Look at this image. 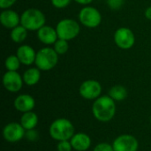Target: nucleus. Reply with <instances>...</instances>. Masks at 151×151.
<instances>
[{
    "label": "nucleus",
    "mask_w": 151,
    "mask_h": 151,
    "mask_svg": "<svg viewBox=\"0 0 151 151\" xmlns=\"http://www.w3.org/2000/svg\"><path fill=\"white\" fill-rule=\"evenodd\" d=\"M109 96L114 101H123L127 96V90L121 85H116L110 89Z\"/></svg>",
    "instance_id": "aec40b11"
},
{
    "label": "nucleus",
    "mask_w": 151,
    "mask_h": 151,
    "mask_svg": "<svg viewBox=\"0 0 151 151\" xmlns=\"http://www.w3.org/2000/svg\"><path fill=\"white\" fill-rule=\"evenodd\" d=\"M73 149L77 151H85L89 149L91 145L90 137L83 133H78L71 138Z\"/></svg>",
    "instance_id": "dca6fc26"
},
{
    "label": "nucleus",
    "mask_w": 151,
    "mask_h": 151,
    "mask_svg": "<svg viewBox=\"0 0 151 151\" xmlns=\"http://www.w3.org/2000/svg\"><path fill=\"white\" fill-rule=\"evenodd\" d=\"M58 62V54L53 48L45 47L36 52L35 65L41 71H50L53 69Z\"/></svg>",
    "instance_id": "20e7f679"
},
{
    "label": "nucleus",
    "mask_w": 151,
    "mask_h": 151,
    "mask_svg": "<svg viewBox=\"0 0 151 151\" xmlns=\"http://www.w3.org/2000/svg\"><path fill=\"white\" fill-rule=\"evenodd\" d=\"M56 30L59 39L70 41L79 35L81 27L76 20L73 19H64L57 24Z\"/></svg>",
    "instance_id": "39448f33"
},
{
    "label": "nucleus",
    "mask_w": 151,
    "mask_h": 151,
    "mask_svg": "<svg viewBox=\"0 0 151 151\" xmlns=\"http://www.w3.org/2000/svg\"><path fill=\"white\" fill-rule=\"evenodd\" d=\"M17 0H0V8L3 10L9 9L11 6H12Z\"/></svg>",
    "instance_id": "cd10ccee"
},
{
    "label": "nucleus",
    "mask_w": 151,
    "mask_h": 151,
    "mask_svg": "<svg viewBox=\"0 0 151 151\" xmlns=\"http://www.w3.org/2000/svg\"><path fill=\"white\" fill-rule=\"evenodd\" d=\"M75 1L76 3L80 4H83V5H86V4H90L93 0H73Z\"/></svg>",
    "instance_id": "c85d7f7f"
},
{
    "label": "nucleus",
    "mask_w": 151,
    "mask_h": 151,
    "mask_svg": "<svg viewBox=\"0 0 151 151\" xmlns=\"http://www.w3.org/2000/svg\"><path fill=\"white\" fill-rule=\"evenodd\" d=\"M50 134L56 141H69L74 135V127L66 119H58L50 127Z\"/></svg>",
    "instance_id": "7ed1b4c3"
},
{
    "label": "nucleus",
    "mask_w": 151,
    "mask_h": 151,
    "mask_svg": "<svg viewBox=\"0 0 151 151\" xmlns=\"http://www.w3.org/2000/svg\"><path fill=\"white\" fill-rule=\"evenodd\" d=\"M114 42L119 48L122 50H129L134 45L135 36L130 28L123 27L115 31Z\"/></svg>",
    "instance_id": "0eeeda50"
},
{
    "label": "nucleus",
    "mask_w": 151,
    "mask_h": 151,
    "mask_svg": "<svg viewBox=\"0 0 151 151\" xmlns=\"http://www.w3.org/2000/svg\"><path fill=\"white\" fill-rule=\"evenodd\" d=\"M150 123H151V118H150Z\"/></svg>",
    "instance_id": "7c9ffc66"
},
{
    "label": "nucleus",
    "mask_w": 151,
    "mask_h": 151,
    "mask_svg": "<svg viewBox=\"0 0 151 151\" xmlns=\"http://www.w3.org/2000/svg\"><path fill=\"white\" fill-rule=\"evenodd\" d=\"M37 37L41 42L46 45L54 44L58 39L56 28L46 25H44L37 31Z\"/></svg>",
    "instance_id": "4468645a"
},
{
    "label": "nucleus",
    "mask_w": 151,
    "mask_h": 151,
    "mask_svg": "<svg viewBox=\"0 0 151 151\" xmlns=\"http://www.w3.org/2000/svg\"><path fill=\"white\" fill-rule=\"evenodd\" d=\"M35 101L33 96L30 95L23 94L16 97L14 100V107L18 111L20 112H28L32 111V110L35 108Z\"/></svg>",
    "instance_id": "2eb2a0df"
},
{
    "label": "nucleus",
    "mask_w": 151,
    "mask_h": 151,
    "mask_svg": "<svg viewBox=\"0 0 151 151\" xmlns=\"http://www.w3.org/2000/svg\"><path fill=\"white\" fill-rule=\"evenodd\" d=\"M26 134V130L21 124L12 122L7 124L3 130V136L9 142H16L20 141Z\"/></svg>",
    "instance_id": "9b49d317"
},
{
    "label": "nucleus",
    "mask_w": 151,
    "mask_h": 151,
    "mask_svg": "<svg viewBox=\"0 0 151 151\" xmlns=\"http://www.w3.org/2000/svg\"><path fill=\"white\" fill-rule=\"evenodd\" d=\"M27 29H26L22 25H19L16 27L12 28L11 31V39L13 42L21 43L27 37Z\"/></svg>",
    "instance_id": "6ab92c4d"
},
{
    "label": "nucleus",
    "mask_w": 151,
    "mask_h": 151,
    "mask_svg": "<svg viewBox=\"0 0 151 151\" xmlns=\"http://www.w3.org/2000/svg\"><path fill=\"white\" fill-rule=\"evenodd\" d=\"M20 61L17 55H10L4 61V66L7 71H17L20 66Z\"/></svg>",
    "instance_id": "412c9836"
},
{
    "label": "nucleus",
    "mask_w": 151,
    "mask_h": 151,
    "mask_svg": "<svg viewBox=\"0 0 151 151\" xmlns=\"http://www.w3.org/2000/svg\"><path fill=\"white\" fill-rule=\"evenodd\" d=\"M112 147L114 151H137L139 143L134 136L123 134L114 140Z\"/></svg>",
    "instance_id": "9d476101"
},
{
    "label": "nucleus",
    "mask_w": 151,
    "mask_h": 151,
    "mask_svg": "<svg viewBox=\"0 0 151 151\" xmlns=\"http://www.w3.org/2000/svg\"><path fill=\"white\" fill-rule=\"evenodd\" d=\"M71 3V0H51V4L58 9H64L67 7Z\"/></svg>",
    "instance_id": "393cba45"
},
{
    "label": "nucleus",
    "mask_w": 151,
    "mask_h": 151,
    "mask_svg": "<svg viewBox=\"0 0 151 151\" xmlns=\"http://www.w3.org/2000/svg\"><path fill=\"white\" fill-rule=\"evenodd\" d=\"M16 55L19 58L20 63L24 65H31L35 62L36 52L33 47L27 44L19 46L17 50Z\"/></svg>",
    "instance_id": "ddd939ff"
},
{
    "label": "nucleus",
    "mask_w": 151,
    "mask_h": 151,
    "mask_svg": "<svg viewBox=\"0 0 151 151\" xmlns=\"http://www.w3.org/2000/svg\"><path fill=\"white\" fill-rule=\"evenodd\" d=\"M45 15L39 9L29 8L20 15V25L28 31H38L45 25Z\"/></svg>",
    "instance_id": "f03ea898"
},
{
    "label": "nucleus",
    "mask_w": 151,
    "mask_h": 151,
    "mask_svg": "<svg viewBox=\"0 0 151 151\" xmlns=\"http://www.w3.org/2000/svg\"><path fill=\"white\" fill-rule=\"evenodd\" d=\"M79 20L86 27L95 28L101 24L102 15L96 8L85 6L79 12Z\"/></svg>",
    "instance_id": "423d86ee"
},
{
    "label": "nucleus",
    "mask_w": 151,
    "mask_h": 151,
    "mask_svg": "<svg viewBox=\"0 0 151 151\" xmlns=\"http://www.w3.org/2000/svg\"><path fill=\"white\" fill-rule=\"evenodd\" d=\"M25 136L27 138V140L32 141V142L36 141V140L38 139V137H39L38 133H37L35 130H34V129L27 130V131H26V134H25Z\"/></svg>",
    "instance_id": "bb28decb"
},
{
    "label": "nucleus",
    "mask_w": 151,
    "mask_h": 151,
    "mask_svg": "<svg viewBox=\"0 0 151 151\" xmlns=\"http://www.w3.org/2000/svg\"><path fill=\"white\" fill-rule=\"evenodd\" d=\"M57 149L58 151H72L73 146L71 144V142L69 141H61L58 142Z\"/></svg>",
    "instance_id": "5701e85b"
},
{
    "label": "nucleus",
    "mask_w": 151,
    "mask_h": 151,
    "mask_svg": "<svg viewBox=\"0 0 151 151\" xmlns=\"http://www.w3.org/2000/svg\"><path fill=\"white\" fill-rule=\"evenodd\" d=\"M94 151H114V150H113L112 145L106 143V142H102V143L97 144L95 147Z\"/></svg>",
    "instance_id": "a878e982"
},
{
    "label": "nucleus",
    "mask_w": 151,
    "mask_h": 151,
    "mask_svg": "<svg viewBox=\"0 0 151 151\" xmlns=\"http://www.w3.org/2000/svg\"><path fill=\"white\" fill-rule=\"evenodd\" d=\"M145 17H146L148 19L151 20V6L148 7V8L145 10Z\"/></svg>",
    "instance_id": "c756f323"
},
{
    "label": "nucleus",
    "mask_w": 151,
    "mask_h": 151,
    "mask_svg": "<svg viewBox=\"0 0 151 151\" xmlns=\"http://www.w3.org/2000/svg\"><path fill=\"white\" fill-rule=\"evenodd\" d=\"M37 123H38V117L33 111L25 112L20 119V124L26 131L34 129L36 127Z\"/></svg>",
    "instance_id": "a211bd4d"
},
{
    "label": "nucleus",
    "mask_w": 151,
    "mask_h": 151,
    "mask_svg": "<svg viewBox=\"0 0 151 151\" xmlns=\"http://www.w3.org/2000/svg\"><path fill=\"white\" fill-rule=\"evenodd\" d=\"M125 0H107V4L111 10H119L124 4Z\"/></svg>",
    "instance_id": "b1692460"
},
{
    "label": "nucleus",
    "mask_w": 151,
    "mask_h": 151,
    "mask_svg": "<svg viewBox=\"0 0 151 151\" xmlns=\"http://www.w3.org/2000/svg\"><path fill=\"white\" fill-rule=\"evenodd\" d=\"M0 22L4 27L12 29L20 25V16L13 10L5 9L0 14Z\"/></svg>",
    "instance_id": "f8f14e48"
},
{
    "label": "nucleus",
    "mask_w": 151,
    "mask_h": 151,
    "mask_svg": "<svg viewBox=\"0 0 151 151\" xmlns=\"http://www.w3.org/2000/svg\"><path fill=\"white\" fill-rule=\"evenodd\" d=\"M53 45H54L53 49L56 50V52L58 55H64L69 50V43H68V41H66V40L58 38Z\"/></svg>",
    "instance_id": "4be33fe9"
},
{
    "label": "nucleus",
    "mask_w": 151,
    "mask_h": 151,
    "mask_svg": "<svg viewBox=\"0 0 151 151\" xmlns=\"http://www.w3.org/2000/svg\"><path fill=\"white\" fill-rule=\"evenodd\" d=\"M92 112L97 120L102 122L110 121L116 113L115 101L110 96H99L93 104Z\"/></svg>",
    "instance_id": "f257e3e1"
},
{
    "label": "nucleus",
    "mask_w": 151,
    "mask_h": 151,
    "mask_svg": "<svg viewBox=\"0 0 151 151\" xmlns=\"http://www.w3.org/2000/svg\"><path fill=\"white\" fill-rule=\"evenodd\" d=\"M79 92L80 95L87 100L97 99L102 93V86L97 81L88 80L81 83Z\"/></svg>",
    "instance_id": "6e6552de"
},
{
    "label": "nucleus",
    "mask_w": 151,
    "mask_h": 151,
    "mask_svg": "<svg viewBox=\"0 0 151 151\" xmlns=\"http://www.w3.org/2000/svg\"><path fill=\"white\" fill-rule=\"evenodd\" d=\"M23 77L17 71H7L3 76V85L6 90L12 93L18 92L23 86Z\"/></svg>",
    "instance_id": "1a4fd4ad"
},
{
    "label": "nucleus",
    "mask_w": 151,
    "mask_h": 151,
    "mask_svg": "<svg viewBox=\"0 0 151 151\" xmlns=\"http://www.w3.org/2000/svg\"><path fill=\"white\" fill-rule=\"evenodd\" d=\"M24 83L27 86H34L37 84L41 79V70L37 67H31L25 71L23 74Z\"/></svg>",
    "instance_id": "f3484780"
}]
</instances>
